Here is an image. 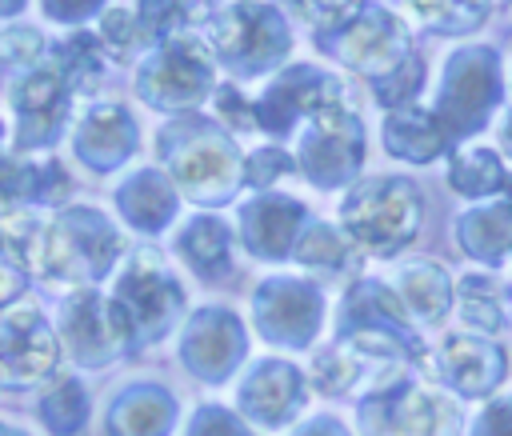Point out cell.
Masks as SVG:
<instances>
[{
    "label": "cell",
    "instance_id": "1",
    "mask_svg": "<svg viewBox=\"0 0 512 436\" xmlns=\"http://www.w3.org/2000/svg\"><path fill=\"white\" fill-rule=\"evenodd\" d=\"M156 152L172 188L200 208H220L244 188V156L212 116L188 112L164 120Z\"/></svg>",
    "mask_w": 512,
    "mask_h": 436
},
{
    "label": "cell",
    "instance_id": "2",
    "mask_svg": "<svg viewBox=\"0 0 512 436\" xmlns=\"http://www.w3.org/2000/svg\"><path fill=\"white\" fill-rule=\"evenodd\" d=\"M340 344L356 348L380 368H428V344L412 316L404 312L400 296L380 276H356L336 312Z\"/></svg>",
    "mask_w": 512,
    "mask_h": 436
},
{
    "label": "cell",
    "instance_id": "3",
    "mask_svg": "<svg viewBox=\"0 0 512 436\" xmlns=\"http://www.w3.org/2000/svg\"><path fill=\"white\" fill-rule=\"evenodd\" d=\"M356 252L368 256H396L408 248L424 228V192L408 176H368L356 180L340 200V224H336Z\"/></svg>",
    "mask_w": 512,
    "mask_h": 436
},
{
    "label": "cell",
    "instance_id": "4",
    "mask_svg": "<svg viewBox=\"0 0 512 436\" xmlns=\"http://www.w3.org/2000/svg\"><path fill=\"white\" fill-rule=\"evenodd\" d=\"M204 44L232 80H256L288 60L292 32L272 4H208Z\"/></svg>",
    "mask_w": 512,
    "mask_h": 436
},
{
    "label": "cell",
    "instance_id": "5",
    "mask_svg": "<svg viewBox=\"0 0 512 436\" xmlns=\"http://www.w3.org/2000/svg\"><path fill=\"white\" fill-rule=\"evenodd\" d=\"M504 100V68L492 44H464L452 48L440 68V88L432 116L444 124L448 140L460 148L468 136L484 132L492 112Z\"/></svg>",
    "mask_w": 512,
    "mask_h": 436
},
{
    "label": "cell",
    "instance_id": "6",
    "mask_svg": "<svg viewBox=\"0 0 512 436\" xmlns=\"http://www.w3.org/2000/svg\"><path fill=\"white\" fill-rule=\"evenodd\" d=\"M356 428L360 436H456L460 408L456 396L408 368L360 396Z\"/></svg>",
    "mask_w": 512,
    "mask_h": 436
},
{
    "label": "cell",
    "instance_id": "7",
    "mask_svg": "<svg viewBox=\"0 0 512 436\" xmlns=\"http://www.w3.org/2000/svg\"><path fill=\"white\" fill-rule=\"evenodd\" d=\"M108 304L120 324L124 348L140 352L176 328L188 296H184V284L176 280V272H168L152 252H136L128 260V268L116 276Z\"/></svg>",
    "mask_w": 512,
    "mask_h": 436
},
{
    "label": "cell",
    "instance_id": "8",
    "mask_svg": "<svg viewBox=\"0 0 512 436\" xmlns=\"http://www.w3.org/2000/svg\"><path fill=\"white\" fill-rule=\"evenodd\" d=\"M212 92H216V56L208 52L204 36L180 32L136 64V96L156 112L188 116L204 100H212Z\"/></svg>",
    "mask_w": 512,
    "mask_h": 436
},
{
    "label": "cell",
    "instance_id": "9",
    "mask_svg": "<svg viewBox=\"0 0 512 436\" xmlns=\"http://www.w3.org/2000/svg\"><path fill=\"white\" fill-rule=\"evenodd\" d=\"M312 44L344 68L360 72L368 84L392 76L416 52L408 24L384 4H356V12L344 24H336L324 36H312Z\"/></svg>",
    "mask_w": 512,
    "mask_h": 436
},
{
    "label": "cell",
    "instance_id": "10",
    "mask_svg": "<svg viewBox=\"0 0 512 436\" xmlns=\"http://www.w3.org/2000/svg\"><path fill=\"white\" fill-rule=\"evenodd\" d=\"M364 124L352 104L316 112L296 136V172L312 188H352L364 168Z\"/></svg>",
    "mask_w": 512,
    "mask_h": 436
},
{
    "label": "cell",
    "instance_id": "11",
    "mask_svg": "<svg viewBox=\"0 0 512 436\" xmlns=\"http://www.w3.org/2000/svg\"><path fill=\"white\" fill-rule=\"evenodd\" d=\"M256 104V128L268 136H288L296 132L300 120H312L324 108H340L348 104V88L340 76H332L320 64H284L268 88L260 92Z\"/></svg>",
    "mask_w": 512,
    "mask_h": 436
},
{
    "label": "cell",
    "instance_id": "12",
    "mask_svg": "<svg viewBox=\"0 0 512 436\" xmlns=\"http://www.w3.org/2000/svg\"><path fill=\"white\" fill-rule=\"evenodd\" d=\"M252 324L276 348H308L324 328V292L308 276H268L252 292Z\"/></svg>",
    "mask_w": 512,
    "mask_h": 436
},
{
    "label": "cell",
    "instance_id": "13",
    "mask_svg": "<svg viewBox=\"0 0 512 436\" xmlns=\"http://www.w3.org/2000/svg\"><path fill=\"white\" fill-rule=\"evenodd\" d=\"M60 336L36 304H12L0 316V388L28 392L56 376Z\"/></svg>",
    "mask_w": 512,
    "mask_h": 436
},
{
    "label": "cell",
    "instance_id": "14",
    "mask_svg": "<svg viewBox=\"0 0 512 436\" xmlns=\"http://www.w3.org/2000/svg\"><path fill=\"white\" fill-rule=\"evenodd\" d=\"M424 372H432V380H440L448 396L484 400L508 380V352L492 336H476L460 328L440 336V344L428 352Z\"/></svg>",
    "mask_w": 512,
    "mask_h": 436
},
{
    "label": "cell",
    "instance_id": "15",
    "mask_svg": "<svg viewBox=\"0 0 512 436\" xmlns=\"http://www.w3.org/2000/svg\"><path fill=\"white\" fill-rule=\"evenodd\" d=\"M244 352H248V332H244V324H240V316L232 308L208 304V308H196L184 320V332H180V364L196 380L224 384L240 368Z\"/></svg>",
    "mask_w": 512,
    "mask_h": 436
},
{
    "label": "cell",
    "instance_id": "16",
    "mask_svg": "<svg viewBox=\"0 0 512 436\" xmlns=\"http://www.w3.org/2000/svg\"><path fill=\"white\" fill-rule=\"evenodd\" d=\"M68 100H72V88H68V84L56 76V68H48V64H40V68L16 76V88H12V112H16L12 156H28V152L56 148L60 136H64Z\"/></svg>",
    "mask_w": 512,
    "mask_h": 436
},
{
    "label": "cell",
    "instance_id": "17",
    "mask_svg": "<svg viewBox=\"0 0 512 436\" xmlns=\"http://www.w3.org/2000/svg\"><path fill=\"white\" fill-rule=\"evenodd\" d=\"M56 336H60V352H68L80 368H104L128 352L112 304L96 288H76L64 296Z\"/></svg>",
    "mask_w": 512,
    "mask_h": 436
},
{
    "label": "cell",
    "instance_id": "18",
    "mask_svg": "<svg viewBox=\"0 0 512 436\" xmlns=\"http://www.w3.org/2000/svg\"><path fill=\"white\" fill-rule=\"evenodd\" d=\"M308 224H312V212L284 192H256L236 208V236L248 248V256L264 264L288 260Z\"/></svg>",
    "mask_w": 512,
    "mask_h": 436
},
{
    "label": "cell",
    "instance_id": "19",
    "mask_svg": "<svg viewBox=\"0 0 512 436\" xmlns=\"http://www.w3.org/2000/svg\"><path fill=\"white\" fill-rule=\"evenodd\" d=\"M304 396H308V380L296 364L280 356H260L236 388V408L244 424L276 432L296 420V412L304 408Z\"/></svg>",
    "mask_w": 512,
    "mask_h": 436
},
{
    "label": "cell",
    "instance_id": "20",
    "mask_svg": "<svg viewBox=\"0 0 512 436\" xmlns=\"http://www.w3.org/2000/svg\"><path fill=\"white\" fill-rule=\"evenodd\" d=\"M140 148V124L136 116L116 104V100H100V104H88L72 128V152L84 168L92 172H116L124 168Z\"/></svg>",
    "mask_w": 512,
    "mask_h": 436
},
{
    "label": "cell",
    "instance_id": "21",
    "mask_svg": "<svg viewBox=\"0 0 512 436\" xmlns=\"http://www.w3.org/2000/svg\"><path fill=\"white\" fill-rule=\"evenodd\" d=\"M176 412V396L164 384L132 380L112 396L104 412V436H168Z\"/></svg>",
    "mask_w": 512,
    "mask_h": 436
},
{
    "label": "cell",
    "instance_id": "22",
    "mask_svg": "<svg viewBox=\"0 0 512 436\" xmlns=\"http://www.w3.org/2000/svg\"><path fill=\"white\" fill-rule=\"evenodd\" d=\"M116 212L120 220L140 232V236H156L164 232L172 220H176V208H180V192L172 188V180L164 176V168H136L120 180L116 188Z\"/></svg>",
    "mask_w": 512,
    "mask_h": 436
},
{
    "label": "cell",
    "instance_id": "23",
    "mask_svg": "<svg viewBox=\"0 0 512 436\" xmlns=\"http://www.w3.org/2000/svg\"><path fill=\"white\" fill-rule=\"evenodd\" d=\"M392 292L400 296L404 312L412 316V324L420 328H440L452 312V296H456V280L448 276L444 264L436 260H404L392 276Z\"/></svg>",
    "mask_w": 512,
    "mask_h": 436
},
{
    "label": "cell",
    "instance_id": "24",
    "mask_svg": "<svg viewBox=\"0 0 512 436\" xmlns=\"http://www.w3.org/2000/svg\"><path fill=\"white\" fill-rule=\"evenodd\" d=\"M380 144H384L388 156H396L404 164H432L440 156H452V148H456L448 140L444 124L432 116V108H420V104L384 112Z\"/></svg>",
    "mask_w": 512,
    "mask_h": 436
},
{
    "label": "cell",
    "instance_id": "25",
    "mask_svg": "<svg viewBox=\"0 0 512 436\" xmlns=\"http://www.w3.org/2000/svg\"><path fill=\"white\" fill-rule=\"evenodd\" d=\"M400 372H408V368H380V364H372L368 356H360L356 348H348V344H340V340H332V344H324L316 356H312V368H308V376H312V388L320 392V396H352V392H360V396H368L372 388H380V384H388L392 376H400ZM416 372V368H412Z\"/></svg>",
    "mask_w": 512,
    "mask_h": 436
},
{
    "label": "cell",
    "instance_id": "26",
    "mask_svg": "<svg viewBox=\"0 0 512 436\" xmlns=\"http://www.w3.org/2000/svg\"><path fill=\"white\" fill-rule=\"evenodd\" d=\"M452 236H456L460 252L472 256L476 264H484V268L508 264V256H512V204L504 196H496V200L464 208L456 216Z\"/></svg>",
    "mask_w": 512,
    "mask_h": 436
},
{
    "label": "cell",
    "instance_id": "27",
    "mask_svg": "<svg viewBox=\"0 0 512 436\" xmlns=\"http://www.w3.org/2000/svg\"><path fill=\"white\" fill-rule=\"evenodd\" d=\"M176 256L200 276V280H220L232 268V228L220 216H192L176 232Z\"/></svg>",
    "mask_w": 512,
    "mask_h": 436
},
{
    "label": "cell",
    "instance_id": "28",
    "mask_svg": "<svg viewBox=\"0 0 512 436\" xmlns=\"http://www.w3.org/2000/svg\"><path fill=\"white\" fill-rule=\"evenodd\" d=\"M504 184H508V168H504L496 148H488V144L452 148V156H448V188L456 196H468V200L484 204V200H496L504 192Z\"/></svg>",
    "mask_w": 512,
    "mask_h": 436
},
{
    "label": "cell",
    "instance_id": "29",
    "mask_svg": "<svg viewBox=\"0 0 512 436\" xmlns=\"http://www.w3.org/2000/svg\"><path fill=\"white\" fill-rule=\"evenodd\" d=\"M452 308H456L464 332H476V336H492L496 340V332L504 328V288L488 272H464L456 280Z\"/></svg>",
    "mask_w": 512,
    "mask_h": 436
},
{
    "label": "cell",
    "instance_id": "30",
    "mask_svg": "<svg viewBox=\"0 0 512 436\" xmlns=\"http://www.w3.org/2000/svg\"><path fill=\"white\" fill-rule=\"evenodd\" d=\"M356 256H360V252L352 248V240H348L336 224H320V220H312V224L304 228V236H300V244H296V252H292V260H296L300 268H308L312 276H332V280L352 276Z\"/></svg>",
    "mask_w": 512,
    "mask_h": 436
},
{
    "label": "cell",
    "instance_id": "31",
    "mask_svg": "<svg viewBox=\"0 0 512 436\" xmlns=\"http://www.w3.org/2000/svg\"><path fill=\"white\" fill-rule=\"evenodd\" d=\"M96 20H100L96 40L104 44V56H112V60H144L156 48L140 4H104Z\"/></svg>",
    "mask_w": 512,
    "mask_h": 436
},
{
    "label": "cell",
    "instance_id": "32",
    "mask_svg": "<svg viewBox=\"0 0 512 436\" xmlns=\"http://www.w3.org/2000/svg\"><path fill=\"white\" fill-rule=\"evenodd\" d=\"M48 68H56V76H60L72 92H88V88L104 76V44L96 40V32L76 28V32H68V36L52 48Z\"/></svg>",
    "mask_w": 512,
    "mask_h": 436
},
{
    "label": "cell",
    "instance_id": "33",
    "mask_svg": "<svg viewBox=\"0 0 512 436\" xmlns=\"http://www.w3.org/2000/svg\"><path fill=\"white\" fill-rule=\"evenodd\" d=\"M88 392L76 376H52L36 400V416L52 436H76L88 424Z\"/></svg>",
    "mask_w": 512,
    "mask_h": 436
},
{
    "label": "cell",
    "instance_id": "34",
    "mask_svg": "<svg viewBox=\"0 0 512 436\" xmlns=\"http://www.w3.org/2000/svg\"><path fill=\"white\" fill-rule=\"evenodd\" d=\"M404 12H408L412 20H420V28L436 32V36H468V32H476V28L492 16V4L432 0V4H404Z\"/></svg>",
    "mask_w": 512,
    "mask_h": 436
},
{
    "label": "cell",
    "instance_id": "35",
    "mask_svg": "<svg viewBox=\"0 0 512 436\" xmlns=\"http://www.w3.org/2000/svg\"><path fill=\"white\" fill-rule=\"evenodd\" d=\"M420 88H424V60L412 52L392 76H384V80L372 84V96H376V104H380L384 112H396V108L416 104Z\"/></svg>",
    "mask_w": 512,
    "mask_h": 436
},
{
    "label": "cell",
    "instance_id": "36",
    "mask_svg": "<svg viewBox=\"0 0 512 436\" xmlns=\"http://www.w3.org/2000/svg\"><path fill=\"white\" fill-rule=\"evenodd\" d=\"M292 172H296V156L280 144H260L244 156V184L252 192H272V184H280Z\"/></svg>",
    "mask_w": 512,
    "mask_h": 436
},
{
    "label": "cell",
    "instance_id": "37",
    "mask_svg": "<svg viewBox=\"0 0 512 436\" xmlns=\"http://www.w3.org/2000/svg\"><path fill=\"white\" fill-rule=\"evenodd\" d=\"M44 36L32 28V24H12L0 32V68H12V72H32L40 68L44 60Z\"/></svg>",
    "mask_w": 512,
    "mask_h": 436
},
{
    "label": "cell",
    "instance_id": "38",
    "mask_svg": "<svg viewBox=\"0 0 512 436\" xmlns=\"http://www.w3.org/2000/svg\"><path fill=\"white\" fill-rule=\"evenodd\" d=\"M212 108H216V124L232 136V132H256V104L228 80V84H216L212 92Z\"/></svg>",
    "mask_w": 512,
    "mask_h": 436
},
{
    "label": "cell",
    "instance_id": "39",
    "mask_svg": "<svg viewBox=\"0 0 512 436\" xmlns=\"http://www.w3.org/2000/svg\"><path fill=\"white\" fill-rule=\"evenodd\" d=\"M184 436H252V432H248V424H244L236 412H228L224 404H200V408L192 412Z\"/></svg>",
    "mask_w": 512,
    "mask_h": 436
},
{
    "label": "cell",
    "instance_id": "40",
    "mask_svg": "<svg viewBox=\"0 0 512 436\" xmlns=\"http://www.w3.org/2000/svg\"><path fill=\"white\" fill-rule=\"evenodd\" d=\"M68 196H72V176H68V168H64L56 156L40 160V176H36V204H40V208H60Z\"/></svg>",
    "mask_w": 512,
    "mask_h": 436
},
{
    "label": "cell",
    "instance_id": "41",
    "mask_svg": "<svg viewBox=\"0 0 512 436\" xmlns=\"http://www.w3.org/2000/svg\"><path fill=\"white\" fill-rule=\"evenodd\" d=\"M468 436H512V396L488 400V404L476 412Z\"/></svg>",
    "mask_w": 512,
    "mask_h": 436
},
{
    "label": "cell",
    "instance_id": "42",
    "mask_svg": "<svg viewBox=\"0 0 512 436\" xmlns=\"http://www.w3.org/2000/svg\"><path fill=\"white\" fill-rule=\"evenodd\" d=\"M24 284H28V276L16 268V260L8 256V248L0 240V308L4 312H8V304H16L24 296Z\"/></svg>",
    "mask_w": 512,
    "mask_h": 436
},
{
    "label": "cell",
    "instance_id": "43",
    "mask_svg": "<svg viewBox=\"0 0 512 436\" xmlns=\"http://www.w3.org/2000/svg\"><path fill=\"white\" fill-rule=\"evenodd\" d=\"M100 8H104V4H96V0H84V4H44L48 16L68 20V24H84L88 16H100Z\"/></svg>",
    "mask_w": 512,
    "mask_h": 436
},
{
    "label": "cell",
    "instance_id": "44",
    "mask_svg": "<svg viewBox=\"0 0 512 436\" xmlns=\"http://www.w3.org/2000/svg\"><path fill=\"white\" fill-rule=\"evenodd\" d=\"M288 436H352L336 416H312V420H304L296 432H288Z\"/></svg>",
    "mask_w": 512,
    "mask_h": 436
},
{
    "label": "cell",
    "instance_id": "45",
    "mask_svg": "<svg viewBox=\"0 0 512 436\" xmlns=\"http://www.w3.org/2000/svg\"><path fill=\"white\" fill-rule=\"evenodd\" d=\"M496 140H500V152H504V156H512V108L504 112V120H500V132H496Z\"/></svg>",
    "mask_w": 512,
    "mask_h": 436
},
{
    "label": "cell",
    "instance_id": "46",
    "mask_svg": "<svg viewBox=\"0 0 512 436\" xmlns=\"http://www.w3.org/2000/svg\"><path fill=\"white\" fill-rule=\"evenodd\" d=\"M16 12H24V4H20V0H12V4H0V16H16Z\"/></svg>",
    "mask_w": 512,
    "mask_h": 436
},
{
    "label": "cell",
    "instance_id": "47",
    "mask_svg": "<svg viewBox=\"0 0 512 436\" xmlns=\"http://www.w3.org/2000/svg\"><path fill=\"white\" fill-rule=\"evenodd\" d=\"M504 324H512V288H504Z\"/></svg>",
    "mask_w": 512,
    "mask_h": 436
},
{
    "label": "cell",
    "instance_id": "48",
    "mask_svg": "<svg viewBox=\"0 0 512 436\" xmlns=\"http://www.w3.org/2000/svg\"><path fill=\"white\" fill-rule=\"evenodd\" d=\"M0 436H28L24 428H12V424H0Z\"/></svg>",
    "mask_w": 512,
    "mask_h": 436
},
{
    "label": "cell",
    "instance_id": "49",
    "mask_svg": "<svg viewBox=\"0 0 512 436\" xmlns=\"http://www.w3.org/2000/svg\"><path fill=\"white\" fill-rule=\"evenodd\" d=\"M500 196H504V200L512 204V172H508V184H504V192H500Z\"/></svg>",
    "mask_w": 512,
    "mask_h": 436
},
{
    "label": "cell",
    "instance_id": "50",
    "mask_svg": "<svg viewBox=\"0 0 512 436\" xmlns=\"http://www.w3.org/2000/svg\"><path fill=\"white\" fill-rule=\"evenodd\" d=\"M508 84H512V68H508Z\"/></svg>",
    "mask_w": 512,
    "mask_h": 436
},
{
    "label": "cell",
    "instance_id": "51",
    "mask_svg": "<svg viewBox=\"0 0 512 436\" xmlns=\"http://www.w3.org/2000/svg\"><path fill=\"white\" fill-rule=\"evenodd\" d=\"M508 268H512V256H508Z\"/></svg>",
    "mask_w": 512,
    "mask_h": 436
},
{
    "label": "cell",
    "instance_id": "52",
    "mask_svg": "<svg viewBox=\"0 0 512 436\" xmlns=\"http://www.w3.org/2000/svg\"><path fill=\"white\" fill-rule=\"evenodd\" d=\"M0 140H4V128H0Z\"/></svg>",
    "mask_w": 512,
    "mask_h": 436
}]
</instances>
